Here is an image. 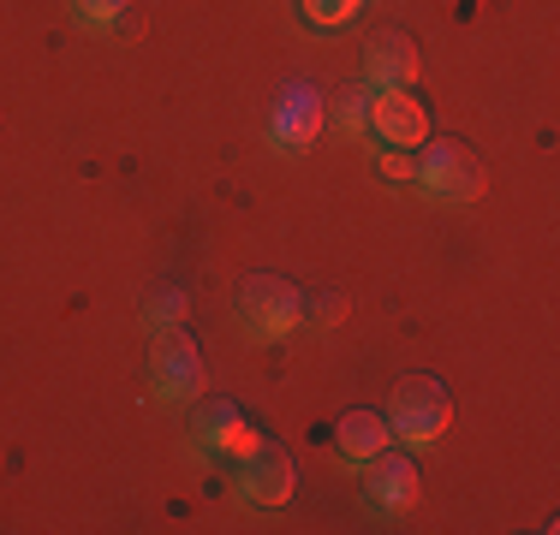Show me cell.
<instances>
[{
	"label": "cell",
	"mask_w": 560,
	"mask_h": 535,
	"mask_svg": "<svg viewBox=\"0 0 560 535\" xmlns=\"http://www.w3.org/2000/svg\"><path fill=\"white\" fill-rule=\"evenodd\" d=\"M418 173L411 179L423 185V191H435L442 203H471V197H483V167H477V155L465 150V143H418Z\"/></svg>",
	"instance_id": "3957f363"
},
{
	"label": "cell",
	"mask_w": 560,
	"mask_h": 535,
	"mask_svg": "<svg viewBox=\"0 0 560 535\" xmlns=\"http://www.w3.org/2000/svg\"><path fill=\"white\" fill-rule=\"evenodd\" d=\"M340 310H346L340 298H311L304 304V328H328V321H340Z\"/></svg>",
	"instance_id": "2e32d148"
},
{
	"label": "cell",
	"mask_w": 560,
	"mask_h": 535,
	"mask_svg": "<svg viewBox=\"0 0 560 535\" xmlns=\"http://www.w3.org/2000/svg\"><path fill=\"white\" fill-rule=\"evenodd\" d=\"M388 435H394V428L382 423L376 411H346V417H340V452H346V459H358V464L376 459V452L388 447Z\"/></svg>",
	"instance_id": "30bf717a"
},
{
	"label": "cell",
	"mask_w": 560,
	"mask_h": 535,
	"mask_svg": "<svg viewBox=\"0 0 560 535\" xmlns=\"http://www.w3.org/2000/svg\"><path fill=\"white\" fill-rule=\"evenodd\" d=\"M245 423L238 417V405L233 399H209V405H197V417H191V435L203 440L209 452H226V440H233V428Z\"/></svg>",
	"instance_id": "8fae6325"
},
{
	"label": "cell",
	"mask_w": 560,
	"mask_h": 535,
	"mask_svg": "<svg viewBox=\"0 0 560 535\" xmlns=\"http://www.w3.org/2000/svg\"><path fill=\"white\" fill-rule=\"evenodd\" d=\"M358 7H364V0H304V19L311 24H346V19H358Z\"/></svg>",
	"instance_id": "5bb4252c"
},
{
	"label": "cell",
	"mask_w": 560,
	"mask_h": 535,
	"mask_svg": "<svg viewBox=\"0 0 560 535\" xmlns=\"http://www.w3.org/2000/svg\"><path fill=\"white\" fill-rule=\"evenodd\" d=\"M143 321H150L155 333H162V328H179V321H185V292H179V286H162L150 304H143Z\"/></svg>",
	"instance_id": "7c38bea8"
},
{
	"label": "cell",
	"mask_w": 560,
	"mask_h": 535,
	"mask_svg": "<svg viewBox=\"0 0 560 535\" xmlns=\"http://www.w3.org/2000/svg\"><path fill=\"white\" fill-rule=\"evenodd\" d=\"M382 173H388V179H411V173H418V160H411L406 150H388V155H382Z\"/></svg>",
	"instance_id": "e0dca14e"
},
{
	"label": "cell",
	"mask_w": 560,
	"mask_h": 535,
	"mask_svg": "<svg viewBox=\"0 0 560 535\" xmlns=\"http://www.w3.org/2000/svg\"><path fill=\"white\" fill-rule=\"evenodd\" d=\"M323 131V96L311 84H287L275 102V143L280 150H311Z\"/></svg>",
	"instance_id": "52a82bcc"
},
{
	"label": "cell",
	"mask_w": 560,
	"mask_h": 535,
	"mask_svg": "<svg viewBox=\"0 0 560 535\" xmlns=\"http://www.w3.org/2000/svg\"><path fill=\"white\" fill-rule=\"evenodd\" d=\"M238 321L257 340H287V333L304 328V292L280 274H250L238 286Z\"/></svg>",
	"instance_id": "6da1fadb"
},
{
	"label": "cell",
	"mask_w": 560,
	"mask_h": 535,
	"mask_svg": "<svg viewBox=\"0 0 560 535\" xmlns=\"http://www.w3.org/2000/svg\"><path fill=\"white\" fill-rule=\"evenodd\" d=\"M370 96H376L370 84H352V90H340L335 114H340V126H346V131H364V126H370Z\"/></svg>",
	"instance_id": "4fadbf2b"
},
{
	"label": "cell",
	"mask_w": 560,
	"mask_h": 535,
	"mask_svg": "<svg viewBox=\"0 0 560 535\" xmlns=\"http://www.w3.org/2000/svg\"><path fill=\"white\" fill-rule=\"evenodd\" d=\"M364 131H376V143H388V150H418V143H430V107L411 90H376Z\"/></svg>",
	"instance_id": "277c9868"
},
{
	"label": "cell",
	"mask_w": 560,
	"mask_h": 535,
	"mask_svg": "<svg viewBox=\"0 0 560 535\" xmlns=\"http://www.w3.org/2000/svg\"><path fill=\"white\" fill-rule=\"evenodd\" d=\"M388 428L411 447H430L435 435L447 428V393L435 374H406L394 387V405H388Z\"/></svg>",
	"instance_id": "7a4b0ae2"
},
{
	"label": "cell",
	"mask_w": 560,
	"mask_h": 535,
	"mask_svg": "<svg viewBox=\"0 0 560 535\" xmlns=\"http://www.w3.org/2000/svg\"><path fill=\"white\" fill-rule=\"evenodd\" d=\"M155 387H162V399L203 393V352L185 328H162V340H155Z\"/></svg>",
	"instance_id": "5b68a950"
},
{
	"label": "cell",
	"mask_w": 560,
	"mask_h": 535,
	"mask_svg": "<svg viewBox=\"0 0 560 535\" xmlns=\"http://www.w3.org/2000/svg\"><path fill=\"white\" fill-rule=\"evenodd\" d=\"M126 12V0H78V19L84 24H114Z\"/></svg>",
	"instance_id": "9a60e30c"
},
{
	"label": "cell",
	"mask_w": 560,
	"mask_h": 535,
	"mask_svg": "<svg viewBox=\"0 0 560 535\" xmlns=\"http://www.w3.org/2000/svg\"><path fill=\"white\" fill-rule=\"evenodd\" d=\"M238 488H245V500H257V506H287L292 488H299V471H292L287 447L262 440L250 459H238Z\"/></svg>",
	"instance_id": "8992f818"
},
{
	"label": "cell",
	"mask_w": 560,
	"mask_h": 535,
	"mask_svg": "<svg viewBox=\"0 0 560 535\" xmlns=\"http://www.w3.org/2000/svg\"><path fill=\"white\" fill-rule=\"evenodd\" d=\"M370 500L388 506V512L411 506V500H418V464H411L406 452H388V447H382L376 459H370Z\"/></svg>",
	"instance_id": "9c48e42d"
},
{
	"label": "cell",
	"mask_w": 560,
	"mask_h": 535,
	"mask_svg": "<svg viewBox=\"0 0 560 535\" xmlns=\"http://www.w3.org/2000/svg\"><path fill=\"white\" fill-rule=\"evenodd\" d=\"M364 72H370V90H411V78H418V48H411V36L382 31L364 54Z\"/></svg>",
	"instance_id": "ba28073f"
}]
</instances>
